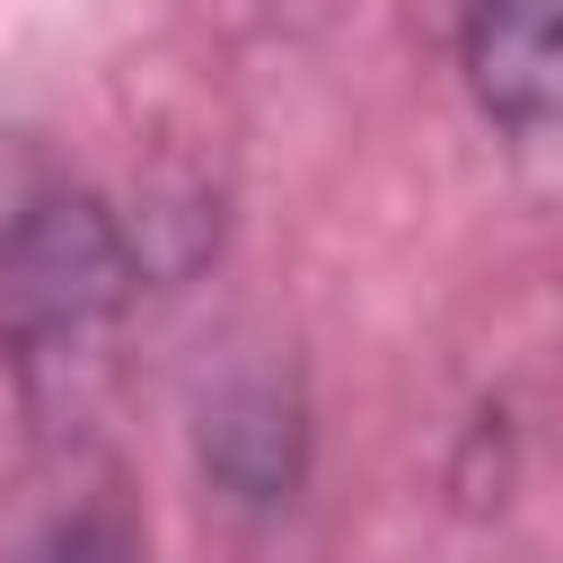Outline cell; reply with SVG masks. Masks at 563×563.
<instances>
[{
  "instance_id": "3957f363",
  "label": "cell",
  "mask_w": 563,
  "mask_h": 563,
  "mask_svg": "<svg viewBox=\"0 0 563 563\" xmlns=\"http://www.w3.org/2000/svg\"><path fill=\"white\" fill-rule=\"evenodd\" d=\"M202 449H211V475H220L229 493H246V501H282V493L299 484V413H290L273 387L229 396Z\"/></svg>"
},
{
  "instance_id": "7a4b0ae2",
  "label": "cell",
  "mask_w": 563,
  "mask_h": 563,
  "mask_svg": "<svg viewBox=\"0 0 563 563\" xmlns=\"http://www.w3.org/2000/svg\"><path fill=\"white\" fill-rule=\"evenodd\" d=\"M466 88L510 132H563V0H466Z\"/></svg>"
},
{
  "instance_id": "6da1fadb",
  "label": "cell",
  "mask_w": 563,
  "mask_h": 563,
  "mask_svg": "<svg viewBox=\"0 0 563 563\" xmlns=\"http://www.w3.org/2000/svg\"><path fill=\"white\" fill-rule=\"evenodd\" d=\"M132 290V246L97 194L26 167L0 194V343L26 378L97 352Z\"/></svg>"
},
{
  "instance_id": "277c9868",
  "label": "cell",
  "mask_w": 563,
  "mask_h": 563,
  "mask_svg": "<svg viewBox=\"0 0 563 563\" xmlns=\"http://www.w3.org/2000/svg\"><path fill=\"white\" fill-rule=\"evenodd\" d=\"M26 563H141V537L114 510H70L26 545Z\"/></svg>"
}]
</instances>
